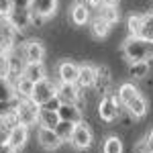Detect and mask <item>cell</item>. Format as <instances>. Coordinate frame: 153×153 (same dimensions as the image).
I'll use <instances>...</instances> for the list:
<instances>
[{"mask_svg":"<svg viewBox=\"0 0 153 153\" xmlns=\"http://www.w3.org/2000/svg\"><path fill=\"white\" fill-rule=\"evenodd\" d=\"M74 129H76V123H70V120H59V125L55 127L57 135L63 139V141H70V139H71Z\"/></svg>","mask_w":153,"mask_h":153,"instance_id":"cell-22","label":"cell"},{"mask_svg":"<svg viewBox=\"0 0 153 153\" xmlns=\"http://www.w3.org/2000/svg\"><path fill=\"white\" fill-rule=\"evenodd\" d=\"M123 55L129 59V63L153 59V39H147L143 35H131L123 43Z\"/></svg>","mask_w":153,"mask_h":153,"instance_id":"cell-1","label":"cell"},{"mask_svg":"<svg viewBox=\"0 0 153 153\" xmlns=\"http://www.w3.org/2000/svg\"><path fill=\"white\" fill-rule=\"evenodd\" d=\"M37 139H39V145H41L45 151H55V149L61 147V143H63V139L57 135V131L47 129V127H39Z\"/></svg>","mask_w":153,"mask_h":153,"instance_id":"cell-8","label":"cell"},{"mask_svg":"<svg viewBox=\"0 0 153 153\" xmlns=\"http://www.w3.org/2000/svg\"><path fill=\"white\" fill-rule=\"evenodd\" d=\"M57 0H31V12H33V19H41V21H47L51 19L55 12H57Z\"/></svg>","mask_w":153,"mask_h":153,"instance_id":"cell-7","label":"cell"},{"mask_svg":"<svg viewBox=\"0 0 153 153\" xmlns=\"http://www.w3.org/2000/svg\"><path fill=\"white\" fill-rule=\"evenodd\" d=\"M141 25H143V14H133L127 21V27H129L131 35H141Z\"/></svg>","mask_w":153,"mask_h":153,"instance_id":"cell-25","label":"cell"},{"mask_svg":"<svg viewBox=\"0 0 153 153\" xmlns=\"http://www.w3.org/2000/svg\"><path fill=\"white\" fill-rule=\"evenodd\" d=\"M57 98V84L51 82V80H41L35 84V92L31 96V100L39 106H47L49 102H53Z\"/></svg>","mask_w":153,"mask_h":153,"instance_id":"cell-2","label":"cell"},{"mask_svg":"<svg viewBox=\"0 0 153 153\" xmlns=\"http://www.w3.org/2000/svg\"><path fill=\"white\" fill-rule=\"evenodd\" d=\"M33 92H35V82H31L25 76L14 84V98H19V100H31Z\"/></svg>","mask_w":153,"mask_h":153,"instance_id":"cell-17","label":"cell"},{"mask_svg":"<svg viewBox=\"0 0 153 153\" xmlns=\"http://www.w3.org/2000/svg\"><path fill=\"white\" fill-rule=\"evenodd\" d=\"M10 49H12V45L2 35H0V57H2V55H8V53H10Z\"/></svg>","mask_w":153,"mask_h":153,"instance_id":"cell-30","label":"cell"},{"mask_svg":"<svg viewBox=\"0 0 153 153\" xmlns=\"http://www.w3.org/2000/svg\"><path fill=\"white\" fill-rule=\"evenodd\" d=\"M102 153H123V141L118 137H108L102 145Z\"/></svg>","mask_w":153,"mask_h":153,"instance_id":"cell-23","label":"cell"},{"mask_svg":"<svg viewBox=\"0 0 153 153\" xmlns=\"http://www.w3.org/2000/svg\"><path fill=\"white\" fill-rule=\"evenodd\" d=\"M39 112H41V106L35 104L33 100H19L16 102V108H14L16 120L27 125V127L39 123Z\"/></svg>","mask_w":153,"mask_h":153,"instance_id":"cell-3","label":"cell"},{"mask_svg":"<svg viewBox=\"0 0 153 153\" xmlns=\"http://www.w3.org/2000/svg\"><path fill=\"white\" fill-rule=\"evenodd\" d=\"M110 27H112V25L106 23L104 19L98 14L96 19H92V27H90V29H92V35H94L96 39H104V37L108 35V31H110Z\"/></svg>","mask_w":153,"mask_h":153,"instance_id":"cell-21","label":"cell"},{"mask_svg":"<svg viewBox=\"0 0 153 153\" xmlns=\"http://www.w3.org/2000/svg\"><path fill=\"white\" fill-rule=\"evenodd\" d=\"M145 141H147V145H149V151L153 153V129L149 131V135L145 137Z\"/></svg>","mask_w":153,"mask_h":153,"instance_id":"cell-35","label":"cell"},{"mask_svg":"<svg viewBox=\"0 0 153 153\" xmlns=\"http://www.w3.org/2000/svg\"><path fill=\"white\" fill-rule=\"evenodd\" d=\"M8 21L14 25L16 31H25L27 27L33 25V12H31V8H14L8 16Z\"/></svg>","mask_w":153,"mask_h":153,"instance_id":"cell-12","label":"cell"},{"mask_svg":"<svg viewBox=\"0 0 153 153\" xmlns=\"http://www.w3.org/2000/svg\"><path fill=\"white\" fill-rule=\"evenodd\" d=\"M100 16L104 19L106 23L117 25V23H118V12H117V6H102V8H100Z\"/></svg>","mask_w":153,"mask_h":153,"instance_id":"cell-27","label":"cell"},{"mask_svg":"<svg viewBox=\"0 0 153 153\" xmlns=\"http://www.w3.org/2000/svg\"><path fill=\"white\" fill-rule=\"evenodd\" d=\"M88 6H90V10H94V8H102V0H84Z\"/></svg>","mask_w":153,"mask_h":153,"instance_id":"cell-33","label":"cell"},{"mask_svg":"<svg viewBox=\"0 0 153 153\" xmlns=\"http://www.w3.org/2000/svg\"><path fill=\"white\" fill-rule=\"evenodd\" d=\"M12 10H14L12 0H0V19H8Z\"/></svg>","mask_w":153,"mask_h":153,"instance_id":"cell-29","label":"cell"},{"mask_svg":"<svg viewBox=\"0 0 153 153\" xmlns=\"http://www.w3.org/2000/svg\"><path fill=\"white\" fill-rule=\"evenodd\" d=\"M120 0H102V6H118Z\"/></svg>","mask_w":153,"mask_h":153,"instance_id":"cell-36","label":"cell"},{"mask_svg":"<svg viewBox=\"0 0 153 153\" xmlns=\"http://www.w3.org/2000/svg\"><path fill=\"white\" fill-rule=\"evenodd\" d=\"M57 98L61 104H80L82 100V88L78 84H57Z\"/></svg>","mask_w":153,"mask_h":153,"instance_id":"cell-5","label":"cell"},{"mask_svg":"<svg viewBox=\"0 0 153 153\" xmlns=\"http://www.w3.org/2000/svg\"><path fill=\"white\" fill-rule=\"evenodd\" d=\"M70 16H71V23H74V25L84 27V25L90 21V6H88L84 0H78V2H74V4H71Z\"/></svg>","mask_w":153,"mask_h":153,"instance_id":"cell-13","label":"cell"},{"mask_svg":"<svg viewBox=\"0 0 153 153\" xmlns=\"http://www.w3.org/2000/svg\"><path fill=\"white\" fill-rule=\"evenodd\" d=\"M129 74L133 78H145L149 74V61H139V63H131Z\"/></svg>","mask_w":153,"mask_h":153,"instance_id":"cell-24","label":"cell"},{"mask_svg":"<svg viewBox=\"0 0 153 153\" xmlns=\"http://www.w3.org/2000/svg\"><path fill=\"white\" fill-rule=\"evenodd\" d=\"M43 57H45V47L41 41L31 39L23 45V59L27 63H43Z\"/></svg>","mask_w":153,"mask_h":153,"instance_id":"cell-9","label":"cell"},{"mask_svg":"<svg viewBox=\"0 0 153 153\" xmlns=\"http://www.w3.org/2000/svg\"><path fill=\"white\" fill-rule=\"evenodd\" d=\"M70 143H71V147H74L76 151H86V149H90V145H92V131H90L88 125H84V120L76 125Z\"/></svg>","mask_w":153,"mask_h":153,"instance_id":"cell-4","label":"cell"},{"mask_svg":"<svg viewBox=\"0 0 153 153\" xmlns=\"http://www.w3.org/2000/svg\"><path fill=\"white\" fill-rule=\"evenodd\" d=\"M57 114L61 120H70V123H82V110L78 104H59Z\"/></svg>","mask_w":153,"mask_h":153,"instance_id":"cell-16","label":"cell"},{"mask_svg":"<svg viewBox=\"0 0 153 153\" xmlns=\"http://www.w3.org/2000/svg\"><path fill=\"white\" fill-rule=\"evenodd\" d=\"M14 8H29L31 6V0H12Z\"/></svg>","mask_w":153,"mask_h":153,"instance_id":"cell-32","label":"cell"},{"mask_svg":"<svg viewBox=\"0 0 153 153\" xmlns=\"http://www.w3.org/2000/svg\"><path fill=\"white\" fill-rule=\"evenodd\" d=\"M57 78L59 82L65 84H78V78H80V65L74 63V61H61L57 65Z\"/></svg>","mask_w":153,"mask_h":153,"instance_id":"cell-11","label":"cell"},{"mask_svg":"<svg viewBox=\"0 0 153 153\" xmlns=\"http://www.w3.org/2000/svg\"><path fill=\"white\" fill-rule=\"evenodd\" d=\"M25 78H29L31 82H41L47 78V71H45V65L43 63H27L25 65V71H23Z\"/></svg>","mask_w":153,"mask_h":153,"instance_id":"cell-20","label":"cell"},{"mask_svg":"<svg viewBox=\"0 0 153 153\" xmlns=\"http://www.w3.org/2000/svg\"><path fill=\"white\" fill-rule=\"evenodd\" d=\"M127 110H129V114L133 118H143L145 114H147V110H149V102H147V98H145V96L139 94L133 102L127 104Z\"/></svg>","mask_w":153,"mask_h":153,"instance_id":"cell-18","label":"cell"},{"mask_svg":"<svg viewBox=\"0 0 153 153\" xmlns=\"http://www.w3.org/2000/svg\"><path fill=\"white\" fill-rule=\"evenodd\" d=\"M96 80H98V68L90 65V63H84L80 65V78H78V86L80 88H94Z\"/></svg>","mask_w":153,"mask_h":153,"instance_id":"cell-14","label":"cell"},{"mask_svg":"<svg viewBox=\"0 0 153 153\" xmlns=\"http://www.w3.org/2000/svg\"><path fill=\"white\" fill-rule=\"evenodd\" d=\"M0 153H16V149L10 143H4V145H0Z\"/></svg>","mask_w":153,"mask_h":153,"instance_id":"cell-34","label":"cell"},{"mask_svg":"<svg viewBox=\"0 0 153 153\" xmlns=\"http://www.w3.org/2000/svg\"><path fill=\"white\" fill-rule=\"evenodd\" d=\"M133 151H135V153H151V151H149V145H147V141H145V139L137 143Z\"/></svg>","mask_w":153,"mask_h":153,"instance_id":"cell-31","label":"cell"},{"mask_svg":"<svg viewBox=\"0 0 153 153\" xmlns=\"http://www.w3.org/2000/svg\"><path fill=\"white\" fill-rule=\"evenodd\" d=\"M141 35L147 39H153V12L143 14V25H141Z\"/></svg>","mask_w":153,"mask_h":153,"instance_id":"cell-26","label":"cell"},{"mask_svg":"<svg viewBox=\"0 0 153 153\" xmlns=\"http://www.w3.org/2000/svg\"><path fill=\"white\" fill-rule=\"evenodd\" d=\"M110 84V71L106 68H98V80H96V86L106 90V86Z\"/></svg>","mask_w":153,"mask_h":153,"instance_id":"cell-28","label":"cell"},{"mask_svg":"<svg viewBox=\"0 0 153 153\" xmlns=\"http://www.w3.org/2000/svg\"><path fill=\"white\" fill-rule=\"evenodd\" d=\"M59 114L55 108H49V106H41V112H39V127H47V129H55L59 125Z\"/></svg>","mask_w":153,"mask_h":153,"instance_id":"cell-15","label":"cell"},{"mask_svg":"<svg viewBox=\"0 0 153 153\" xmlns=\"http://www.w3.org/2000/svg\"><path fill=\"white\" fill-rule=\"evenodd\" d=\"M27 141H29V127L27 125L16 123V125H12L10 129H8V143H10L16 151H21L25 145H27Z\"/></svg>","mask_w":153,"mask_h":153,"instance_id":"cell-10","label":"cell"},{"mask_svg":"<svg viewBox=\"0 0 153 153\" xmlns=\"http://www.w3.org/2000/svg\"><path fill=\"white\" fill-rule=\"evenodd\" d=\"M137 96H139V88H137L135 84H131V82L123 84V86L118 88V92H117V98L123 106H127L129 102H133Z\"/></svg>","mask_w":153,"mask_h":153,"instance_id":"cell-19","label":"cell"},{"mask_svg":"<svg viewBox=\"0 0 153 153\" xmlns=\"http://www.w3.org/2000/svg\"><path fill=\"white\" fill-rule=\"evenodd\" d=\"M118 106H120L118 98L106 94L104 98L98 102V117L102 118L104 123H112V120H117V118H118Z\"/></svg>","mask_w":153,"mask_h":153,"instance_id":"cell-6","label":"cell"}]
</instances>
